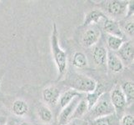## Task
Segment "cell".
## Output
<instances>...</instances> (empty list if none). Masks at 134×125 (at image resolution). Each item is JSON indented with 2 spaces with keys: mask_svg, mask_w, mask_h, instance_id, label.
<instances>
[{
  "mask_svg": "<svg viewBox=\"0 0 134 125\" xmlns=\"http://www.w3.org/2000/svg\"><path fill=\"white\" fill-rule=\"evenodd\" d=\"M118 116L116 113H114L91 120L88 125H118Z\"/></svg>",
  "mask_w": 134,
  "mask_h": 125,
  "instance_id": "cell-19",
  "label": "cell"
},
{
  "mask_svg": "<svg viewBox=\"0 0 134 125\" xmlns=\"http://www.w3.org/2000/svg\"><path fill=\"white\" fill-rule=\"evenodd\" d=\"M109 96L110 101L115 110V113L119 118V115H121L124 112V109L127 106V100L121 89V87H115L111 92Z\"/></svg>",
  "mask_w": 134,
  "mask_h": 125,
  "instance_id": "cell-4",
  "label": "cell"
},
{
  "mask_svg": "<svg viewBox=\"0 0 134 125\" xmlns=\"http://www.w3.org/2000/svg\"><path fill=\"white\" fill-rule=\"evenodd\" d=\"M88 64L87 58L82 52H76L72 57V65L77 68H86Z\"/></svg>",
  "mask_w": 134,
  "mask_h": 125,
  "instance_id": "cell-20",
  "label": "cell"
},
{
  "mask_svg": "<svg viewBox=\"0 0 134 125\" xmlns=\"http://www.w3.org/2000/svg\"><path fill=\"white\" fill-rule=\"evenodd\" d=\"M6 125H16V124L14 123V122H13V121H12V122H8Z\"/></svg>",
  "mask_w": 134,
  "mask_h": 125,
  "instance_id": "cell-28",
  "label": "cell"
},
{
  "mask_svg": "<svg viewBox=\"0 0 134 125\" xmlns=\"http://www.w3.org/2000/svg\"><path fill=\"white\" fill-rule=\"evenodd\" d=\"M67 125H88V123L82 118H78V119L71 120Z\"/></svg>",
  "mask_w": 134,
  "mask_h": 125,
  "instance_id": "cell-26",
  "label": "cell"
},
{
  "mask_svg": "<svg viewBox=\"0 0 134 125\" xmlns=\"http://www.w3.org/2000/svg\"><path fill=\"white\" fill-rule=\"evenodd\" d=\"M133 13H134V2L128 1L125 18H132V17H133Z\"/></svg>",
  "mask_w": 134,
  "mask_h": 125,
  "instance_id": "cell-25",
  "label": "cell"
},
{
  "mask_svg": "<svg viewBox=\"0 0 134 125\" xmlns=\"http://www.w3.org/2000/svg\"><path fill=\"white\" fill-rule=\"evenodd\" d=\"M121 125H134V117L132 114L123 115L120 121Z\"/></svg>",
  "mask_w": 134,
  "mask_h": 125,
  "instance_id": "cell-24",
  "label": "cell"
},
{
  "mask_svg": "<svg viewBox=\"0 0 134 125\" xmlns=\"http://www.w3.org/2000/svg\"><path fill=\"white\" fill-rule=\"evenodd\" d=\"M106 64L108 65V68L109 70L113 73H118L122 72L124 65L122 63L121 59H120L118 55L111 51H108V58H107V63Z\"/></svg>",
  "mask_w": 134,
  "mask_h": 125,
  "instance_id": "cell-11",
  "label": "cell"
},
{
  "mask_svg": "<svg viewBox=\"0 0 134 125\" xmlns=\"http://www.w3.org/2000/svg\"><path fill=\"white\" fill-rule=\"evenodd\" d=\"M121 89L125 96L127 104H133L134 100V83L132 81H126L120 86Z\"/></svg>",
  "mask_w": 134,
  "mask_h": 125,
  "instance_id": "cell-18",
  "label": "cell"
},
{
  "mask_svg": "<svg viewBox=\"0 0 134 125\" xmlns=\"http://www.w3.org/2000/svg\"><path fill=\"white\" fill-rule=\"evenodd\" d=\"M18 125H30L29 123H27V122H23V123H21L20 124H18Z\"/></svg>",
  "mask_w": 134,
  "mask_h": 125,
  "instance_id": "cell-27",
  "label": "cell"
},
{
  "mask_svg": "<svg viewBox=\"0 0 134 125\" xmlns=\"http://www.w3.org/2000/svg\"><path fill=\"white\" fill-rule=\"evenodd\" d=\"M128 1L112 0L105 3V10L107 13L113 18H122L126 15Z\"/></svg>",
  "mask_w": 134,
  "mask_h": 125,
  "instance_id": "cell-5",
  "label": "cell"
},
{
  "mask_svg": "<svg viewBox=\"0 0 134 125\" xmlns=\"http://www.w3.org/2000/svg\"><path fill=\"white\" fill-rule=\"evenodd\" d=\"M88 111H89V109H88V106H87V101L85 100L84 98L81 99L79 103H78L77 105L76 106L74 111H73V113L71 117L70 121L73 119L82 118L85 114L88 113Z\"/></svg>",
  "mask_w": 134,
  "mask_h": 125,
  "instance_id": "cell-16",
  "label": "cell"
},
{
  "mask_svg": "<svg viewBox=\"0 0 134 125\" xmlns=\"http://www.w3.org/2000/svg\"><path fill=\"white\" fill-rule=\"evenodd\" d=\"M103 94H105V87L102 83H97V86L94 91L85 94L84 99L87 101L89 110L93 107L94 104L98 102V100L100 99V97Z\"/></svg>",
  "mask_w": 134,
  "mask_h": 125,
  "instance_id": "cell-12",
  "label": "cell"
},
{
  "mask_svg": "<svg viewBox=\"0 0 134 125\" xmlns=\"http://www.w3.org/2000/svg\"><path fill=\"white\" fill-rule=\"evenodd\" d=\"M12 112L18 117L24 116L29 112V105L24 100L17 99L13 102L12 105Z\"/></svg>",
  "mask_w": 134,
  "mask_h": 125,
  "instance_id": "cell-17",
  "label": "cell"
},
{
  "mask_svg": "<svg viewBox=\"0 0 134 125\" xmlns=\"http://www.w3.org/2000/svg\"><path fill=\"white\" fill-rule=\"evenodd\" d=\"M44 103L49 106H55L58 103L60 90L54 86H50L44 89L42 93Z\"/></svg>",
  "mask_w": 134,
  "mask_h": 125,
  "instance_id": "cell-9",
  "label": "cell"
},
{
  "mask_svg": "<svg viewBox=\"0 0 134 125\" xmlns=\"http://www.w3.org/2000/svg\"><path fill=\"white\" fill-rule=\"evenodd\" d=\"M100 39V32L98 29L90 28L87 29L82 37V44L84 48H90L98 42Z\"/></svg>",
  "mask_w": 134,
  "mask_h": 125,
  "instance_id": "cell-10",
  "label": "cell"
},
{
  "mask_svg": "<svg viewBox=\"0 0 134 125\" xmlns=\"http://www.w3.org/2000/svg\"><path fill=\"white\" fill-rule=\"evenodd\" d=\"M118 57L121 59L123 65H129L133 63L134 59V45L133 41H125L118 51Z\"/></svg>",
  "mask_w": 134,
  "mask_h": 125,
  "instance_id": "cell-6",
  "label": "cell"
},
{
  "mask_svg": "<svg viewBox=\"0 0 134 125\" xmlns=\"http://www.w3.org/2000/svg\"><path fill=\"white\" fill-rule=\"evenodd\" d=\"M108 50L103 46H97L92 51V58L96 65L105 66L107 63Z\"/></svg>",
  "mask_w": 134,
  "mask_h": 125,
  "instance_id": "cell-14",
  "label": "cell"
},
{
  "mask_svg": "<svg viewBox=\"0 0 134 125\" xmlns=\"http://www.w3.org/2000/svg\"><path fill=\"white\" fill-rule=\"evenodd\" d=\"M65 82L71 89L82 94H88L94 91L97 86V82L94 79L82 73H73L69 75Z\"/></svg>",
  "mask_w": 134,
  "mask_h": 125,
  "instance_id": "cell-2",
  "label": "cell"
},
{
  "mask_svg": "<svg viewBox=\"0 0 134 125\" xmlns=\"http://www.w3.org/2000/svg\"><path fill=\"white\" fill-rule=\"evenodd\" d=\"M88 116L91 120H93L95 118L108 116L111 114L115 113V110L112 105V103L110 101L109 94L105 93L100 97V99L98 102L94 104L89 111H88Z\"/></svg>",
  "mask_w": 134,
  "mask_h": 125,
  "instance_id": "cell-3",
  "label": "cell"
},
{
  "mask_svg": "<svg viewBox=\"0 0 134 125\" xmlns=\"http://www.w3.org/2000/svg\"><path fill=\"white\" fill-rule=\"evenodd\" d=\"M86 94H82V93H78L73 89H68L65 91L63 94H60L58 103L60 108H63L65 106H67L73 99H75L76 97H85Z\"/></svg>",
  "mask_w": 134,
  "mask_h": 125,
  "instance_id": "cell-13",
  "label": "cell"
},
{
  "mask_svg": "<svg viewBox=\"0 0 134 125\" xmlns=\"http://www.w3.org/2000/svg\"><path fill=\"white\" fill-rule=\"evenodd\" d=\"M107 18H108L102 11L97 10V9L92 10L86 14L83 21V26H89L92 24H98L102 19L106 20Z\"/></svg>",
  "mask_w": 134,
  "mask_h": 125,
  "instance_id": "cell-15",
  "label": "cell"
},
{
  "mask_svg": "<svg viewBox=\"0 0 134 125\" xmlns=\"http://www.w3.org/2000/svg\"><path fill=\"white\" fill-rule=\"evenodd\" d=\"M51 49L53 60L56 64L58 74V80L64 76L67 70V54L61 48L58 42V32L56 24H53L51 35Z\"/></svg>",
  "mask_w": 134,
  "mask_h": 125,
  "instance_id": "cell-1",
  "label": "cell"
},
{
  "mask_svg": "<svg viewBox=\"0 0 134 125\" xmlns=\"http://www.w3.org/2000/svg\"><path fill=\"white\" fill-rule=\"evenodd\" d=\"M38 114L40 120L44 123H49L53 120V113L48 106H41L38 110Z\"/></svg>",
  "mask_w": 134,
  "mask_h": 125,
  "instance_id": "cell-21",
  "label": "cell"
},
{
  "mask_svg": "<svg viewBox=\"0 0 134 125\" xmlns=\"http://www.w3.org/2000/svg\"><path fill=\"white\" fill-rule=\"evenodd\" d=\"M124 39L114 36H108V47L111 52H117L121 48V46L124 43Z\"/></svg>",
  "mask_w": 134,
  "mask_h": 125,
  "instance_id": "cell-22",
  "label": "cell"
},
{
  "mask_svg": "<svg viewBox=\"0 0 134 125\" xmlns=\"http://www.w3.org/2000/svg\"><path fill=\"white\" fill-rule=\"evenodd\" d=\"M82 98H84V97H76V98L73 99L72 102H70L67 106H65L63 108H62L61 112H60L58 115V125H67L70 122L73 111H74L77 104L79 103L80 99Z\"/></svg>",
  "mask_w": 134,
  "mask_h": 125,
  "instance_id": "cell-7",
  "label": "cell"
},
{
  "mask_svg": "<svg viewBox=\"0 0 134 125\" xmlns=\"http://www.w3.org/2000/svg\"><path fill=\"white\" fill-rule=\"evenodd\" d=\"M122 32L124 34H127L130 38H133L134 35V22L132 18L128 19L127 22H125V24L123 26Z\"/></svg>",
  "mask_w": 134,
  "mask_h": 125,
  "instance_id": "cell-23",
  "label": "cell"
},
{
  "mask_svg": "<svg viewBox=\"0 0 134 125\" xmlns=\"http://www.w3.org/2000/svg\"><path fill=\"white\" fill-rule=\"evenodd\" d=\"M103 30L108 34H109V36L118 37V38H121L123 39L124 37H125V34H123L119 23L114 19L107 18L103 24Z\"/></svg>",
  "mask_w": 134,
  "mask_h": 125,
  "instance_id": "cell-8",
  "label": "cell"
}]
</instances>
